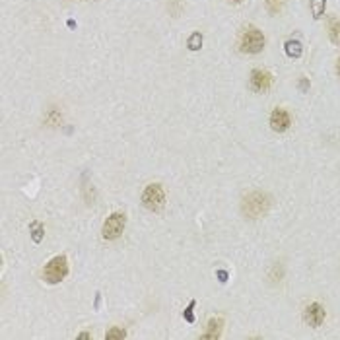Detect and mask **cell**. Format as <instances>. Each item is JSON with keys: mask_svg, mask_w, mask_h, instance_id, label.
Returning <instances> with one entry per match:
<instances>
[{"mask_svg": "<svg viewBox=\"0 0 340 340\" xmlns=\"http://www.w3.org/2000/svg\"><path fill=\"white\" fill-rule=\"evenodd\" d=\"M268 206H270V199L266 197L265 192H251L241 202L243 214L247 216V218H251V220H257V218L265 216Z\"/></svg>", "mask_w": 340, "mask_h": 340, "instance_id": "6da1fadb", "label": "cell"}, {"mask_svg": "<svg viewBox=\"0 0 340 340\" xmlns=\"http://www.w3.org/2000/svg\"><path fill=\"white\" fill-rule=\"evenodd\" d=\"M68 274V261L64 255H59L55 259H51L49 263L43 268V278L49 282V284H59L63 282L64 276Z\"/></svg>", "mask_w": 340, "mask_h": 340, "instance_id": "7a4b0ae2", "label": "cell"}, {"mask_svg": "<svg viewBox=\"0 0 340 340\" xmlns=\"http://www.w3.org/2000/svg\"><path fill=\"white\" fill-rule=\"evenodd\" d=\"M142 204L152 212H160L165 204V192L162 189V185H158V183L148 185L142 192Z\"/></svg>", "mask_w": 340, "mask_h": 340, "instance_id": "3957f363", "label": "cell"}, {"mask_svg": "<svg viewBox=\"0 0 340 340\" xmlns=\"http://www.w3.org/2000/svg\"><path fill=\"white\" fill-rule=\"evenodd\" d=\"M265 49V35L257 27H247L241 35V51L257 55Z\"/></svg>", "mask_w": 340, "mask_h": 340, "instance_id": "277c9868", "label": "cell"}, {"mask_svg": "<svg viewBox=\"0 0 340 340\" xmlns=\"http://www.w3.org/2000/svg\"><path fill=\"white\" fill-rule=\"evenodd\" d=\"M125 226H126V216L123 212H115V214H111L105 220L101 233H103L105 239H117L125 231Z\"/></svg>", "mask_w": 340, "mask_h": 340, "instance_id": "5b68a950", "label": "cell"}, {"mask_svg": "<svg viewBox=\"0 0 340 340\" xmlns=\"http://www.w3.org/2000/svg\"><path fill=\"white\" fill-rule=\"evenodd\" d=\"M323 321H325V307L321 303L307 305V309H305V323L311 325L313 328H317L323 325Z\"/></svg>", "mask_w": 340, "mask_h": 340, "instance_id": "8992f818", "label": "cell"}, {"mask_svg": "<svg viewBox=\"0 0 340 340\" xmlns=\"http://www.w3.org/2000/svg\"><path fill=\"white\" fill-rule=\"evenodd\" d=\"M292 125V117L288 111H284V109H274L272 115H270V126H272V130H276V132H284V130H288Z\"/></svg>", "mask_w": 340, "mask_h": 340, "instance_id": "52a82bcc", "label": "cell"}, {"mask_svg": "<svg viewBox=\"0 0 340 340\" xmlns=\"http://www.w3.org/2000/svg\"><path fill=\"white\" fill-rule=\"evenodd\" d=\"M272 84V78L265 70H253L251 72V88L255 91H266Z\"/></svg>", "mask_w": 340, "mask_h": 340, "instance_id": "ba28073f", "label": "cell"}, {"mask_svg": "<svg viewBox=\"0 0 340 340\" xmlns=\"http://www.w3.org/2000/svg\"><path fill=\"white\" fill-rule=\"evenodd\" d=\"M222 319H210L208 321V328H206V332L202 334V338L204 340H216L220 334H222Z\"/></svg>", "mask_w": 340, "mask_h": 340, "instance_id": "9c48e42d", "label": "cell"}, {"mask_svg": "<svg viewBox=\"0 0 340 340\" xmlns=\"http://www.w3.org/2000/svg\"><path fill=\"white\" fill-rule=\"evenodd\" d=\"M284 51H286V55L292 57V59H300L303 53V47L300 41H296V39H290V41H286V45H284Z\"/></svg>", "mask_w": 340, "mask_h": 340, "instance_id": "30bf717a", "label": "cell"}, {"mask_svg": "<svg viewBox=\"0 0 340 340\" xmlns=\"http://www.w3.org/2000/svg\"><path fill=\"white\" fill-rule=\"evenodd\" d=\"M328 35H330V41L340 45V20L332 18L330 24H328Z\"/></svg>", "mask_w": 340, "mask_h": 340, "instance_id": "8fae6325", "label": "cell"}, {"mask_svg": "<svg viewBox=\"0 0 340 340\" xmlns=\"http://www.w3.org/2000/svg\"><path fill=\"white\" fill-rule=\"evenodd\" d=\"M29 229H31L33 241H35V243H41L43 235H45V226H43L41 222H31V224H29Z\"/></svg>", "mask_w": 340, "mask_h": 340, "instance_id": "7c38bea8", "label": "cell"}, {"mask_svg": "<svg viewBox=\"0 0 340 340\" xmlns=\"http://www.w3.org/2000/svg\"><path fill=\"white\" fill-rule=\"evenodd\" d=\"M327 8V0H311V12L315 18H321Z\"/></svg>", "mask_w": 340, "mask_h": 340, "instance_id": "4fadbf2b", "label": "cell"}, {"mask_svg": "<svg viewBox=\"0 0 340 340\" xmlns=\"http://www.w3.org/2000/svg\"><path fill=\"white\" fill-rule=\"evenodd\" d=\"M187 47H189L190 51H199L202 47V33L201 31H195L192 35L189 37V41H187Z\"/></svg>", "mask_w": 340, "mask_h": 340, "instance_id": "5bb4252c", "label": "cell"}, {"mask_svg": "<svg viewBox=\"0 0 340 340\" xmlns=\"http://www.w3.org/2000/svg\"><path fill=\"white\" fill-rule=\"evenodd\" d=\"M125 336H126L125 328H117V327H113L111 330H107V334H105V338L107 340H123Z\"/></svg>", "mask_w": 340, "mask_h": 340, "instance_id": "9a60e30c", "label": "cell"}, {"mask_svg": "<svg viewBox=\"0 0 340 340\" xmlns=\"http://www.w3.org/2000/svg\"><path fill=\"white\" fill-rule=\"evenodd\" d=\"M266 4V10L270 14H278L282 10V4H284V0H265Z\"/></svg>", "mask_w": 340, "mask_h": 340, "instance_id": "2e32d148", "label": "cell"}, {"mask_svg": "<svg viewBox=\"0 0 340 340\" xmlns=\"http://www.w3.org/2000/svg\"><path fill=\"white\" fill-rule=\"evenodd\" d=\"M195 305H197V302L192 300V302H190L189 305H187V309L183 311V317H185V321H189V323H195V313H192Z\"/></svg>", "mask_w": 340, "mask_h": 340, "instance_id": "e0dca14e", "label": "cell"}, {"mask_svg": "<svg viewBox=\"0 0 340 340\" xmlns=\"http://www.w3.org/2000/svg\"><path fill=\"white\" fill-rule=\"evenodd\" d=\"M216 274H218V278H220V282H227V272H226V270H218Z\"/></svg>", "mask_w": 340, "mask_h": 340, "instance_id": "ac0fdd59", "label": "cell"}, {"mask_svg": "<svg viewBox=\"0 0 340 340\" xmlns=\"http://www.w3.org/2000/svg\"><path fill=\"white\" fill-rule=\"evenodd\" d=\"M78 338H84V340H89V338H91V334H88V332H82V334H80V336H78Z\"/></svg>", "mask_w": 340, "mask_h": 340, "instance_id": "d6986e66", "label": "cell"}, {"mask_svg": "<svg viewBox=\"0 0 340 340\" xmlns=\"http://www.w3.org/2000/svg\"><path fill=\"white\" fill-rule=\"evenodd\" d=\"M302 89H307V80H305V78L302 80Z\"/></svg>", "mask_w": 340, "mask_h": 340, "instance_id": "ffe728a7", "label": "cell"}, {"mask_svg": "<svg viewBox=\"0 0 340 340\" xmlns=\"http://www.w3.org/2000/svg\"><path fill=\"white\" fill-rule=\"evenodd\" d=\"M336 72L340 74V59H338V63H336Z\"/></svg>", "mask_w": 340, "mask_h": 340, "instance_id": "44dd1931", "label": "cell"}, {"mask_svg": "<svg viewBox=\"0 0 340 340\" xmlns=\"http://www.w3.org/2000/svg\"><path fill=\"white\" fill-rule=\"evenodd\" d=\"M231 2H241V0H231Z\"/></svg>", "mask_w": 340, "mask_h": 340, "instance_id": "7402d4cb", "label": "cell"}]
</instances>
